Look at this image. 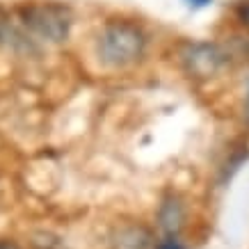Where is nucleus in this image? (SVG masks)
I'll list each match as a JSON object with an SVG mask.
<instances>
[{
  "mask_svg": "<svg viewBox=\"0 0 249 249\" xmlns=\"http://www.w3.org/2000/svg\"><path fill=\"white\" fill-rule=\"evenodd\" d=\"M144 51V35L130 23H112L101 35V57L107 64L124 67Z\"/></svg>",
  "mask_w": 249,
  "mask_h": 249,
  "instance_id": "f257e3e1",
  "label": "nucleus"
},
{
  "mask_svg": "<svg viewBox=\"0 0 249 249\" xmlns=\"http://www.w3.org/2000/svg\"><path fill=\"white\" fill-rule=\"evenodd\" d=\"M190 67L195 69L196 73H213L219 64V55L217 51L208 44H201V46H195L190 51Z\"/></svg>",
  "mask_w": 249,
  "mask_h": 249,
  "instance_id": "7ed1b4c3",
  "label": "nucleus"
},
{
  "mask_svg": "<svg viewBox=\"0 0 249 249\" xmlns=\"http://www.w3.org/2000/svg\"><path fill=\"white\" fill-rule=\"evenodd\" d=\"M0 249H16L12 242H0Z\"/></svg>",
  "mask_w": 249,
  "mask_h": 249,
  "instance_id": "6e6552de",
  "label": "nucleus"
},
{
  "mask_svg": "<svg viewBox=\"0 0 249 249\" xmlns=\"http://www.w3.org/2000/svg\"><path fill=\"white\" fill-rule=\"evenodd\" d=\"M185 2H188L192 9H201V7H206V5H211L213 0H185Z\"/></svg>",
  "mask_w": 249,
  "mask_h": 249,
  "instance_id": "423d86ee",
  "label": "nucleus"
},
{
  "mask_svg": "<svg viewBox=\"0 0 249 249\" xmlns=\"http://www.w3.org/2000/svg\"><path fill=\"white\" fill-rule=\"evenodd\" d=\"M240 16L245 18V23H249V7H242L240 9Z\"/></svg>",
  "mask_w": 249,
  "mask_h": 249,
  "instance_id": "0eeeda50",
  "label": "nucleus"
},
{
  "mask_svg": "<svg viewBox=\"0 0 249 249\" xmlns=\"http://www.w3.org/2000/svg\"><path fill=\"white\" fill-rule=\"evenodd\" d=\"M158 249H183L181 242L176 240V238H167V240H162L158 245Z\"/></svg>",
  "mask_w": 249,
  "mask_h": 249,
  "instance_id": "39448f33",
  "label": "nucleus"
},
{
  "mask_svg": "<svg viewBox=\"0 0 249 249\" xmlns=\"http://www.w3.org/2000/svg\"><path fill=\"white\" fill-rule=\"evenodd\" d=\"M247 119H249V94H247Z\"/></svg>",
  "mask_w": 249,
  "mask_h": 249,
  "instance_id": "1a4fd4ad",
  "label": "nucleus"
},
{
  "mask_svg": "<svg viewBox=\"0 0 249 249\" xmlns=\"http://www.w3.org/2000/svg\"><path fill=\"white\" fill-rule=\"evenodd\" d=\"M181 208H178V204H169L162 208V213H160V219H162V227L172 233V231H176V229L181 227Z\"/></svg>",
  "mask_w": 249,
  "mask_h": 249,
  "instance_id": "20e7f679",
  "label": "nucleus"
},
{
  "mask_svg": "<svg viewBox=\"0 0 249 249\" xmlns=\"http://www.w3.org/2000/svg\"><path fill=\"white\" fill-rule=\"evenodd\" d=\"M25 23L39 37L51 39V41H62L69 35V14L67 9L55 7V5H37L25 12Z\"/></svg>",
  "mask_w": 249,
  "mask_h": 249,
  "instance_id": "f03ea898",
  "label": "nucleus"
}]
</instances>
